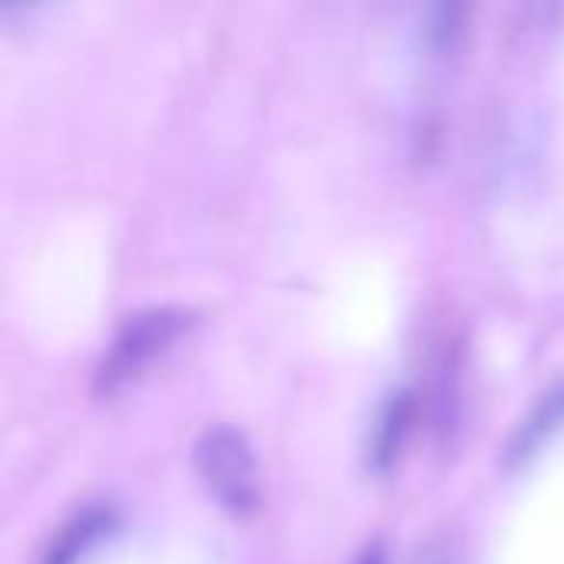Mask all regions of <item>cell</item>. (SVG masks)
<instances>
[{
  "mask_svg": "<svg viewBox=\"0 0 564 564\" xmlns=\"http://www.w3.org/2000/svg\"><path fill=\"white\" fill-rule=\"evenodd\" d=\"M195 469L225 509L245 516L258 506V466L238 426L225 420L208 423L195 440Z\"/></svg>",
  "mask_w": 564,
  "mask_h": 564,
  "instance_id": "obj_1",
  "label": "cell"
},
{
  "mask_svg": "<svg viewBox=\"0 0 564 564\" xmlns=\"http://www.w3.org/2000/svg\"><path fill=\"white\" fill-rule=\"evenodd\" d=\"M192 321L188 307L178 304H152L142 311H132L119 330L109 340V350L102 354L96 367V390H112L132 373H139L152 357H159Z\"/></svg>",
  "mask_w": 564,
  "mask_h": 564,
  "instance_id": "obj_2",
  "label": "cell"
},
{
  "mask_svg": "<svg viewBox=\"0 0 564 564\" xmlns=\"http://www.w3.org/2000/svg\"><path fill=\"white\" fill-rule=\"evenodd\" d=\"M112 525V509L89 502L76 512H69L46 539V545L40 549L36 564H73L106 529Z\"/></svg>",
  "mask_w": 564,
  "mask_h": 564,
  "instance_id": "obj_3",
  "label": "cell"
},
{
  "mask_svg": "<svg viewBox=\"0 0 564 564\" xmlns=\"http://www.w3.org/2000/svg\"><path fill=\"white\" fill-rule=\"evenodd\" d=\"M564 423V380L549 387L545 393H539V400L525 410V416L516 423V430L509 433L506 443V463L516 466L522 459H529L558 426Z\"/></svg>",
  "mask_w": 564,
  "mask_h": 564,
  "instance_id": "obj_4",
  "label": "cell"
},
{
  "mask_svg": "<svg viewBox=\"0 0 564 564\" xmlns=\"http://www.w3.org/2000/svg\"><path fill=\"white\" fill-rule=\"evenodd\" d=\"M410 423H413V393L410 390H400V393H393L383 403V410H380V416L373 423L370 456H373L377 466H390L397 459Z\"/></svg>",
  "mask_w": 564,
  "mask_h": 564,
  "instance_id": "obj_5",
  "label": "cell"
},
{
  "mask_svg": "<svg viewBox=\"0 0 564 564\" xmlns=\"http://www.w3.org/2000/svg\"><path fill=\"white\" fill-rule=\"evenodd\" d=\"M463 33V7L456 3H440L430 10V23H426V36L433 46L449 50L456 43V36Z\"/></svg>",
  "mask_w": 564,
  "mask_h": 564,
  "instance_id": "obj_6",
  "label": "cell"
},
{
  "mask_svg": "<svg viewBox=\"0 0 564 564\" xmlns=\"http://www.w3.org/2000/svg\"><path fill=\"white\" fill-rule=\"evenodd\" d=\"M350 564H387V552H383V545H380V539H373V542H367L360 552H357V558Z\"/></svg>",
  "mask_w": 564,
  "mask_h": 564,
  "instance_id": "obj_7",
  "label": "cell"
}]
</instances>
